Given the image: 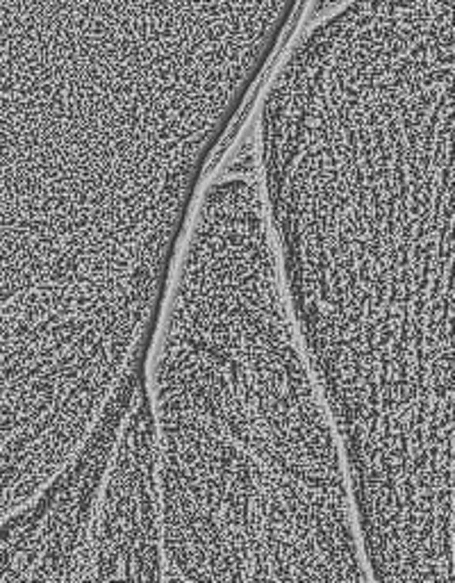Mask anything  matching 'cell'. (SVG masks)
<instances>
[{"instance_id": "obj_3", "label": "cell", "mask_w": 455, "mask_h": 583, "mask_svg": "<svg viewBox=\"0 0 455 583\" xmlns=\"http://www.w3.org/2000/svg\"><path fill=\"white\" fill-rule=\"evenodd\" d=\"M80 581H166L157 437L146 369L125 406L105 467Z\"/></svg>"}, {"instance_id": "obj_1", "label": "cell", "mask_w": 455, "mask_h": 583, "mask_svg": "<svg viewBox=\"0 0 455 583\" xmlns=\"http://www.w3.org/2000/svg\"><path fill=\"white\" fill-rule=\"evenodd\" d=\"M262 171L364 549L453 538V0H355L278 71Z\"/></svg>"}, {"instance_id": "obj_2", "label": "cell", "mask_w": 455, "mask_h": 583, "mask_svg": "<svg viewBox=\"0 0 455 583\" xmlns=\"http://www.w3.org/2000/svg\"><path fill=\"white\" fill-rule=\"evenodd\" d=\"M253 167L198 192L146 355L166 581H371Z\"/></svg>"}]
</instances>
